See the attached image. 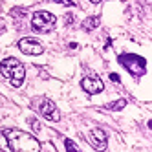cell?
Returning <instances> with one entry per match:
<instances>
[{
	"label": "cell",
	"instance_id": "obj_1",
	"mask_svg": "<svg viewBox=\"0 0 152 152\" xmlns=\"http://www.w3.org/2000/svg\"><path fill=\"white\" fill-rule=\"evenodd\" d=\"M4 136L7 139V147L11 152H40V143L28 132L6 128Z\"/></svg>",
	"mask_w": 152,
	"mask_h": 152
},
{
	"label": "cell",
	"instance_id": "obj_2",
	"mask_svg": "<svg viewBox=\"0 0 152 152\" xmlns=\"http://www.w3.org/2000/svg\"><path fill=\"white\" fill-rule=\"evenodd\" d=\"M0 75H2L4 79H7L13 88H18V86L22 84L24 77H26V70H24L20 61H17L13 57H7L0 62Z\"/></svg>",
	"mask_w": 152,
	"mask_h": 152
},
{
	"label": "cell",
	"instance_id": "obj_3",
	"mask_svg": "<svg viewBox=\"0 0 152 152\" xmlns=\"http://www.w3.org/2000/svg\"><path fill=\"white\" fill-rule=\"evenodd\" d=\"M119 62L130 72V73H137V75H143L145 73V66H147V61L139 55H130V53H125V55L119 57Z\"/></svg>",
	"mask_w": 152,
	"mask_h": 152
},
{
	"label": "cell",
	"instance_id": "obj_4",
	"mask_svg": "<svg viewBox=\"0 0 152 152\" xmlns=\"http://www.w3.org/2000/svg\"><path fill=\"white\" fill-rule=\"evenodd\" d=\"M31 26H33L35 31H40V33H44V31H50L53 26H55V17L48 11H37L33 13L31 17Z\"/></svg>",
	"mask_w": 152,
	"mask_h": 152
},
{
	"label": "cell",
	"instance_id": "obj_5",
	"mask_svg": "<svg viewBox=\"0 0 152 152\" xmlns=\"http://www.w3.org/2000/svg\"><path fill=\"white\" fill-rule=\"evenodd\" d=\"M18 48L24 55H40L44 51V46L37 42L35 39H20L18 40Z\"/></svg>",
	"mask_w": 152,
	"mask_h": 152
},
{
	"label": "cell",
	"instance_id": "obj_6",
	"mask_svg": "<svg viewBox=\"0 0 152 152\" xmlns=\"http://www.w3.org/2000/svg\"><path fill=\"white\" fill-rule=\"evenodd\" d=\"M39 112L42 114V117H46L48 121H59L61 119L57 106L53 104V101H50V99H42L39 103Z\"/></svg>",
	"mask_w": 152,
	"mask_h": 152
},
{
	"label": "cell",
	"instance_id": "obj_7",
	"mask_svg": "<svg viewBox=\"0 0 152 152\" xmlns=\"http://www.w3.org/2000/svg\"><path fill=\"white\" fill-rule=\"evenodd\" d=\"M81 86H83V90H84V92H88L90 95L99 94V92H103V88H104L103 81L97 77V75H90V77H84V79H83V83H81Z\"/></svg>",
	"mask_w": 152,
	"mask_h": 152
},
{
	"label": "cell",
	"instance_id": "obj_8",
	"mask_svg": "<svg viewBox=\"0 0 152 152\" xmlns=\"http://www.w3.org/2000/svg\"><path fill=\"white\" fill-rule=\"evenodd\" d=\"M88 137H90V143H92V147L95 150L101 152V150L106 148V134H104V130H101V128H92L90 134H88Z\"/></svg>",
	"mask_w": 152,
	"mask_h": 152
},
{
	"label": "cell",
	"instance_id": "obj_9",
	"mask_svg": "<svg viewBox=\"0 0 152 152\" xmlns=\"http://www.w3.org/2000/svg\"><path fill=\"white\" fill-rule=\"evenodd\" d=\"M126 106V101L125 99H117V101H114V103H108V104H104V108L106 110H121V108H125Z\"/></svg>",
	"mask_w": 152,
	"mask_h": 152
},
{
	"label": "cell",
	"instance_id": "obj_10",
	"mask_svg": "<svg viewBox=\"0 0 152 152\" xmlns=\"http://www.w3.org/2000/svg\"><path fill=\"white\" fill-rule=\"evenodd\" d=\"M99 26V17H92V18H86L84 20V28L86 29H94Z\"/></svg>",
	"mask_w": 152,
	"mask_h": 152
},
{
	"label": "cell",
	"instance_id": "obj_11",
	"mask_svg": "<svg viewBox=\"0 0 152 152\" xmlns=\"http://www.w3.org/2000/svg\"><path fill=\"white\" fill-rule=\"evenodd\" d=\"M64 145H66V148H68V152H81L79 150V147L73 143L72 139H64Z\"/></svg>",
	"mask_w": 152,
	"mask_h": 152
},
{
	"label": "cell",
	"instance_id": "obj_12",
	"mask_svg": "<svg viewBox=\"0 0 152 152\" xmlns=\"http://www.w3.org/2000/svg\"><path fill=\"white\" fill-rule=\"evenodd\" d=\"M0 148L2 150H9V147H7V139H6V136H4V132H0Z\"/></svg>",
	"mask_w": 152,
	"mask_h": 152
},
{
	"label": "cell",
	"instance_id": "obj_13",
	"mask_svg": "<svg viewBox=\"0 0 152 152\" xmlns=\"http://www.w3.org/2000/svg\"><path fill=\"white\" fill-rule=\"evenodd\" d=\"M29 125L33 126L35 132H39V130H40V125H39V121H35V119H29Z\"/></svg>",
	"mask_w": 152,
	"mask_h": 152
},
{
	"label": "cell",
	"instance_id": "obj_14",
	"mask_svg": "<svg viewBox=\"0 0 152 152\" xmlns=\"http://www.w3.org/2000/svg\"><path fill=\"white\" fill-rule=\"evenodd\" d=\"M53 2L62 4V6H73V2H72V0H53Z\"/></svg>",
	"mask_w": 152,
	"mask_h": 152
},
{
	"label": "cell",
	"instance_id": "obj_15",
	"mask_svg": "<svg viewBox=\"0 0 152 152\" xmlns=\"http://www.w3.org/2000/svg\"><path fill=\"white\" fill-rule=\"evenodd\" d=\"M110 79H112L114 83H115V81H119V77H117V75H115V73H112V75H110Z\"/></svg>",
	"mask_w": 152,
	"mask_h": 152
},
{
	"label": "cell",
	"instance_id": "obj_16",
	"mask_svg": "<svg viewBox=\"0 0 152 152\" xmlns=\"http://www.w3.org/2000/svg\"><path fill=\"white\" fill-rule=\"evenodd\" d=\"M90 2H92V4H99V2H101V0H90Z\"/></svg>",
	"mask_w": 152,
	"mask_h": 152
}]
</instances>
